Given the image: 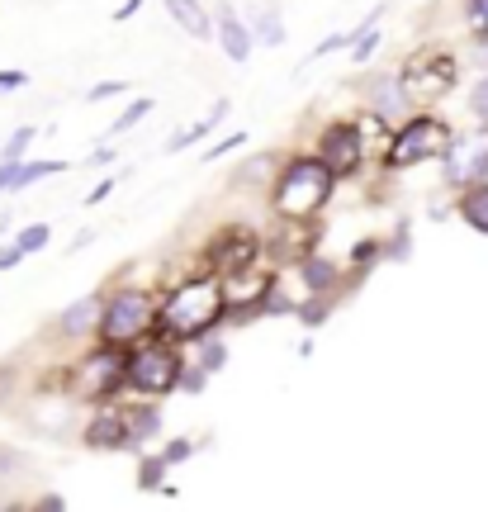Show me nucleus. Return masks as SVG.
Returning a JSON list of instances; mask_svg holds the SVG:
<instances>
[{"label":"nucleus","mask_w":488,"mask_h":512,"mask_svg":"<svg viewBox=\"0 0 488 512\" xmlns=\"http://www.w3.org/2000/svg\"><path fill=\"white\" fill-rule=\"evenodd\" d=\"M228 313V290L214 275H195V280H181L176 290L162 299L157 309V332L166 342H199L218 328V318Z\"/></svg>","instance_id":"nucleus-1"},{"label":"nucleus","mask_w":488,"mask_h":512,"mask_svg":"<svg viewBox=\"0 0 488 512\" xmlns=\"http://www.w3.org/2000/svg\"><path fill=\"white\" fill-rule=\"evenodd\" d=\"M332 185H337V176L323 157H294L280 166V176L271 185V209L285 223H308L332 200Z\"/></svg>","instance_id":"nucleus-2"},{"label":"nucleus","mask_w":488,"mask_h":512,"mask_svg":"<svg viewBox=\"0 0 488 512\" xmlns=\"http://www.w3.org/2000/svg\"><path fill=\"white\" fill-rule=\"evenodd\" d=\"M157 294L152 290H138V285H128V290H114L105 299V318H100V337L114 342V347H133V342H143L147 332L157 328Z\"/></svg>","instance_id":"nucleus-3"},{"label":"nucleus","mask_w":488,"mask_h":512,"mask_svg":"<svg viewBox=\"0 0 488 512\" xmlns=\"http://www.w3.org/2000/svg\"><path fill=\"white\" fill-rule=\"evenodd\" d=\"M446 152H451V128L441 124V119H432V114H417V119H408V124L389 138L384 166H389V171H408V166L446 157Z\"/></svg>","instance_id":"nucleus-4"},{"label":"nucleus","mask_w":488,"mask_h":512,"mask_svg":"<svg viewBox=\"0 0 488 512\" xmlns=\"http://www.w3.org/2000/svg\"><path fill=\"white\" fill-rule=\"evenodd\" d=\"M119 384H128V356L114 342L86 351L72 370V394L81 403H109L119 394Z\"/></svg>","instance_id":"nucleus-5"},{"label":"nucleus","mask_w":488,"mask_h":512,"mask_svg":"<svg viewBox=\"0 0 488 512\" xmlns=\"http://www.w3.org/2000/svg\"><path fill=\"white\" fill-rule=\"evenodd\" d=\"M455 81H460V62L451 53H417L398 72V86H403L408 105H436L441 95L455 91Z\"/></svg>","instance_id":"nucleus-6"},{"label":"nucleus","mask_w":488,"mask_h":512,"mask_svg":"<svg viewBox=\"0 0 488 512\" xmlns=\"http://www.w3.org/2000/svg\"><path fill=\"white\" fill-rule=\"evenodd\" d=\"M181 356L176 347L157 337V342H143V347L128 356V384L138 389V394H171L176 384H181Z\"/></svg>","instance_id":"nucleus-7"},{"label":"nucleus","mask_w":488,"mask_h":512,"mask_svg":"<svg viewBox=\"0 0 488 512\" xmlns=\"http://www.w3.org/2000/svg\"><path fill=\"white\" fill-rule=\"evenodd\" d=\"M318 157L332 166V176L342 181V176H356L365 162V138L356 119H337V124L323 128V138H318Z\"/></svg>","instance_id":"nucleus-8"},{"label":"nucleus","mask_w":488,"mask_h":512,"mask_svg":"<svg viewBox=\"0 0 488 512\" xmlns=\"http://www.w3.org/2000/svg\"><path fill=\"white\" fill-rule=\"evenodd\" d=\"M256 252H261V242H256L247 228H223V233L204 247V256H209V266H214L218 275H233V271L256 266Z\"/></svg>","instance_id":"nucleus-9"},{"label":"nucleus","mask_w":488,"mask_h":512,"mask_svg":"<svg viewBox=\"0 0 488 512\" xmlns=\"http://www.w3.org/2000/svg\"><path fill=\"white\" fill-rule=\"evenodd\" d=\"M488 176V133H470V138H451L446 152V181L451 185H474Z\"/></svg>","instance_id":"nucleus-10"},{"label":"nucleus","mask_w":488,"mask_h":512,"mask_svg":"<svg viewBox=\"0 0 488 512\" xmlns=\"http://www.w3.org/2000/svg\"><path fill=\"white\" fill-rule=\"evenodd\" d=\"M81 437H86L91 451H133V441H128V413L124 408H109V403L95 408V418L86 422Z\"/></svg>","instance_id":"nucleus-11"},{"label":"nucleus","mask_w":488,"mask_h":512,"mask_svg":"<svg viewBox=\"0 0 488 512\" xmlns=\"http://www.w3.org/2000/svg\"><path fill=\"white\" fill-rule=\"evenodd\" d=\"M100 318H105V294H86V299H76V304L62 309L57 332L62 337H91V332H100Z\"/></svg>","instance_id":"nucleus-12"},{"label":"nucleus","mask_w":488,"mask_h":512,"mask_svg":"<svg viewBox=\"0 0 488 512\" xmlns=\"http://www.w3.org/2000/svg\"><path fill=\"white\" fill-rule=\"evenodd\" d=\"M214 34H218V43H223V53H228V62H247L252 57V29L242 24V15H237L233 5H223L218 10V19H214Z\"/></svg>","instance_id":"nucleus-13"},{"label":"nucleus","mask_w":488,"mask_h":512,"mask_svg":"<svg viewBox=\"0 0 488 512\" xmlns=\"http://www.w3.org/2000/svg\"><path fill=\"white\" fill-rule=\"evenodd\" d=\"M166 15L176 19L190 38H199V43L214 38V19H209V10H204L199 0H166Z\"/></svg>","instance_id":"nucleus-14"},{"label":"nucleus","mask_w":488,"mask_h":512,"mask_svg":"<svg viewBox=\"0 0 488 512\" xmlns=\"http://www.w3.org/2000/svg\"><path fill=\"white\" fill-rule=\"evenodd\" d=\"M299 275H304V290L308 294H327L332 299V290H337V261L332 256H304L299 261Z\"/></svg>","instance_id":"nucleus-15"},{"label":"nucleus","mask_w":488,"mask_h":512,"mask_svg":"<svg viewBox=\"0 0 488 512\" xmlns=\"http://www.w3.org/2000/svg\"><path fill=\"white\" fill-rule=\"evenodd\" d=\"M365 95H370L365 105H370L375 114H384V119H394V114L408 105V100H403V86H398V76H375V81L365 86Z\"/></svg>","instance_id":"nucleus-16"},{"label":"nucleus","mask_w":488,"mask_h":512,"mask_svg":"<svg viewBox=\"0 0 488 512\" xmlns=\"http://www.w3.org/2000/svg\"><path fill=\"white\" fill-rule=\"evenodd\" d=\"M460 219L470 223L474 233H488V181H474L460 195Z\"/></svg>","instance_id":"nucleus-17"},{"label":"nucleus","mask_w":488,"mask_h":512,"mask_svg":"<svg viewBox=\"0 0 488 512\" xmlns=\"http://www.w3.org/2000/svg\"><path fill=\"white\" fill-rule=\"evenodd\" d=\"M223 114H228V100H218L214 110L204 114V119H199L195 128H181V133H176V138H171V143H166V152H185V147H195L199 138H209V133H214V128L223 124Z\"/></svg>","instance_id":"nucleus-18"},{"label":"nucleus","mask_w":488,"mask_h":512,"mask_svg":"<svg viewBox=\"0 0 488 512\" xmlns=\"http://www.w3.org/2000/svg\"><path fill=\"white\" fill-rule=\"evenodd\" d=\"M162 427V413H157V403H143V408H133L128 413V441L133 446H143V441H152V432Z\"/></svg>","instance_id":"nucleus-19"},{"label":"nucleus","mask_w":488,"mask_h":512,"mask_svg":"<svg viewBox=\"0 0 488 512\" xmlns=\"http://www.w3.org/2000/svg\"><path fill=\"white\" fill-rule=\"evenodd\" d=\"M62 171H67V162H62V157H53V162H19L15 190H29V185L48 181V176H62Z\"/></svg>","instance_id":"nucleus-20"},{"label":"nucleus","mask_w":488,"mask_h":512,"mask_svg":"<svg viewBox=\"0 0 488 512\" xmlns=\"http://www.w3.org/2000/svg\"><path fill=\"white\" fill-rule=\"evenodd\" d=\"M275 176V157L271 152H261V157H252L247 166H237V185H266Z\"/></svg>","instance_id":"nucleus-21"},{"label":"nucleus","mask_w":488,"mask_h":512,"mask_svg":"<svg viewBox=\"0 0 488 512\" xmlns=\"http://www.w3.org/2000/svg\"><path fill=\"white\" fill-rule=\"evenodd\" d=\"M256 38H261L266 48H280V43H285V24H280V10H275V5L256 15Z\"/></svg>","instance_id":"nucleus-22"},{"label":"nucleus","mask_w":488,"mask_h":512,"mask_svg":"<svg viewBox=\"0 0 488 512\" xmlns=\"http://www.w3.org/2000/svg\"><path fill=\"white\" fill-rule=\"evenodd\" d=\"M34 138H38V128H34V124L15 128V133L5 138V147H0V157H5V162H19V157L29 152V143H34Z\"/></svg>","instance_id":"nucleus-23"},{"label":"nucleus","mask_w":488,"mask_h":512,"mask_svg":"<svg viewBox=\"0 0 488 512\" xmlns=\"http://www.w3.org/2000/svg\"><path fill=\"white\" fill-rule=\"evenodd\" d=\"M166 456H143V465H138V489H162V479H166Z\"/></svg>","instance_id":"nucleus-24"},{"label":"nucleus","mask_w":488,"mask_h":512,"mask_svg":"<svg viewBox=\"0 0 488 512\" xmlns=\"http://www.w3.org/2000/svg\"><path fill=\"white\" fill-rule=\"evenodd\" d=\"M152 105H157V100H133V105H128V110L119 114V124L109 128V138H119V133H128L133 124H143L147 114H152Z\"/></svg>","instance_id":"nucleus-25"},{"label":"nucleus","mask_w":488,"mask_h":512,"mask_svg":"<svg viewBox=\"0 0 488 512\" xmlns=\"http://www.w3.org/2000/svg\"><path fill=\"white\" fill-rule=\"evenodd\" d=\"M15 242L24 247V256H29V252H38V247H48V242H53V228H48V223H29Z\"/></svg>","instance_id":"nucleus-26"},{"label":"nucleus","mask_w":488,"mask_h":512,"mask_svg":"<svg viewBox=\"0 0 488 512\" xmlns=\"http://www.w3.org/2000/svg\"><path fill=\"white\" fill-rule=\"evenodd\" d=\"M465 19H470V34L488 43V0H465Z\"/></svg>","instance_id":"nucleus-27"},{"label":"nucleus","mask_w":488,"mask_h":512,"mask_svg":"<svg viewBox=\"0 0 488 512\" xmlns=\"http://www.w3.org/2000/svg\"><path fill=\"white\" fill-rule=\"evenodd\" d=\"M223 361H228V347H223V342H214V337H199V366L218 370Z\"/></svg>","instance_id":"nucleus-28"},{"label":"nucleus","mask_w":488,"mask_h":512,"mask_svg":"<svg viewBox=\"0 0 488 512\" xmlns=\"http://www.w3.org/2000/svg\"><path fill=\"white\" fill-rule=\"evenodd\" d=\"M470 114H474V119H479V124L488 128V76H484V81H479V86H474V95H470Z\"/></svg>","instance_id":"nucleus-29"},{"label":"nucleus","mask_w":488,"mask_h":512,"mask_svg":"<svg viewBox=\"0 0 488 512\" xmlns=\"http://www.w3.org/2000/svg\"><path fill=\"white\" fill-rule=\"evenodd\" d=\"M247 138H252V133H228V138H223V143H214L204 157H209V162H218V157H228V152H233V147H242Z\"/></svg>","instance_id":"nucleus-30"},{"label":"nucleus","mask_w":488,"mask_h":512,"mask_svg":"<svg viewBox=\"0 0 488 512\" xmlns=\"http://www.w3.org/2000/svg\"><path fill=\"white\" fill-rule=\"evenodd\" d=\"M195 456V441H171L166 446V465H181V460Z\"/></svg>","instance_id":"nucleus-31"},{"label":"nucleus","mask_w":488,"mask_h":512,"mask_svg":"<svg viewBox=\"0 0 488 512\" xmlns=\"http://www.w3.org/2000/svg\"><path fill=\"white\" fill-rule=\"evenodd\" d=\"M128 86L124 81H100V86H91V91H86V100H109V95H124Z\"/></svg>","instance_id":"nucleus-32"},{"label":"nucleus","mask_w":488,"mask_h":512,"mask_svg":"<svg viewBox=\"0 0 488 512\" xmlns=\"http://www.w3.org/2000/svg\"><path fill=\"white\" fill-rule=\"evenodd\" d=\"M204 380H209V370L199 366V370H181V389H190V394H199L204 389Z\"/></svg>","instance_id":"nucleus-33"},{"label":"nucleus","mask_w":488,"mask_h":512,"mask_svg":"<svg viewBox=\"0 0 488 512\" xmlns=\"http://www.w3.org/2000/svg\"><path fill=\"white\" fill-rule=\"evenodd\" d=\"M19 261H24V247H19V242L15 247H0V271H15Z\"/></svg>","instance_id":"nucleus-34"},{"label":"nucleus","mask_w":488,"mask_h":512,"mask_svg":"<svg viewBox=\"0 0 488 512\" xmlns=\"http://www.w3.org/2000/svg\"><path fill=\"white\" fill-rule=\"evenodd\" d=\"M375 256H380V242H361V247L351 252V261H356V266H370Z\"/></svg>","instance_id":"nucleus-35"},{"label":"nucleus","mask_w":488,"mask_h":512,"mask_svg":"<svg viewBox=\"0 0 488 512\" xmlns=\"http://www.w3.org/2000/svg\"><path fill=\"white\" fill-rule=\"evenodd\" d=\"M15 176H19V162H5V157H0V190H15Z\"/></svg>","instance_id":"nucleus-36"},{"label":"nucleus","mask_w":488,"mask_h":512,"mask_svg":"<svg viewBox=\"0 0 488 512\" xmlns=\"http://www.w3.org/2000/svg\"><path fill=\"white\" fill-rule=\"evenodd\" d=\"M24 81H29L24 72H0V91H19Z\"/></svg>","instance_id":"nucleus-37"},{"label":"nucleus","mask_w":488,"mask_h":512,"mask_svg":"<svg viewBox=\"0 0 488 512\" xmlns=\"http://www.w3.org/2000/svg\"><path fill=\"white\" fill-rule=\"evenodd\" d=\"M15 465H24V456H19V451H5V446H0V475H5V470H15Z\"/></svg>","instance_id":"nucleus-38"},{"label":"nucleus","mask_w":488,"mask_h":512,"mask_svg":"<svg viewBox=\"0 0 488 512\" xmlns=\"http://www.w3.org/2000/svg\"><path fill=\"white\" fill-rule=\"evenodd\" d=\"M114 181H119V176H109V181H100V185H95V190H91V204H100V200H105L109 190H114Z\"/></svg>","instance_id":"nucleus-39"},{"label":"nucleus","mask_w":488,"mask_h":512,"mask_svg":"<svg viewBox=\"0 0 488 512\" xmlns=\"http://www.w3.org/2000/svg\"><path fill=\"white\" fill-rule=\"evenodd\" d=\"M138 10H143V0H124V5H119V15H114V19H133Z\"/></svg>","instance_id":"nucleus-40"}]
</instances>
